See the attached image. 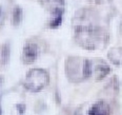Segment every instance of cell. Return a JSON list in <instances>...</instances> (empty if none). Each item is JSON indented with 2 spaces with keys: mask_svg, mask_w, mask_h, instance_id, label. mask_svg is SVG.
I'll use <instances>...</instances> for the list:
<instances>
[{
  "mask_svg": "<svg viewBox=\"0 0 122 115\" xmlns=\"http://www.w3.org/2000/svg\"><path fill=\"white\" fill-rule=\"evenodd\" d=\"M72 22L74 29L99 25L97 23V14L94 10L91 9H81L78 12H76Z\"/></svg>",
  "mask_w": 122,
  "mask_h": 115,
  "instance_id": "cell-4",
  "label": "cell"
},
{
  "mask_svg": "<svg viewBox=\"0 0 122 115\" xmlns=\"http://www.w3.org/2000/svg\"><path fill=\"white\" fill-rule=\"evenodd\" d=\"M87 68L88 78H93L96 81L103 79L111 72V67L100 58L87 59Z\"/></svg>",
  "mask_w": 122,
  "mask_h": 115,
  "instance_id": "cell-5",
  "label": "cell"
},
{
  "mask_svg": "<svg viewBox=\"0 0 122 115\" xmlns=\"http://www.w3.org/2000/svg\"><path fill=\"white\" fill-rule=\"evenodd\" d=\"M111 107L107 103L103 100H99L95 103L88 110L87 115H110Z\"/></svg>",
  "mask_w": 122,
  "mask_h": 115,
  "instance_id": "cell-7",
  "label": "cell"
},
{
  "mask_svg": "<svg viewBox=\"0 0 122 115\" xmlns=\"http://www.w3.org/2000/svg\"><path fill=\"white\" fill-rule=\"evenodd\" d=\"M50 81L49 73L43 69H32L27 72L24 79V86L27 90L38 92L47 86Z\"/></svg>",
  "mask_w": 122,
  "mask_h": 115,
  "instance_id": "cell-3",
  "label": "cell"
},
{
  "mask_svg": "<svg viewBox=\"0 0 122 115\" xmlns=\"http://www.w3.org/2000/svg\"><path fill=\"white\" fill-rule=\"evenodd\" d=\"M41 4L45 9H47L52 13L63 11V6H64V0H39Z\"/></svg>",
  "mask_w": 122,
  "mask_h": 115,
  "instance_id": "cell-8",
  "label": "cell"
},
{
  "mask_svg": "<svg viewBox=\"0 0 122 115\" xmlns=\"http://www.w3.org/2000/svg\"><path fill=\"white\" fill-rule=\"evenodd\" d=\"M108 58L114 65L122 66V48H113L108 52Z\"/></svg>",
  "mask_w": 122,
  "mask_h": 115,
  "instance_id": "cell-9",
  "label": "cell"
},
{
  "mask_svg": "<svg viewBox=\"0 0 122 115\" xmlns=\"http://www.w3.org/2000/svg\"><path fill=\"white\" fill-rule=\"evenodd\" d=\"M13 17H12V22L14 25H18L22 19V10L19 6H16L13 11Z\"/></svg>",
  "mask_w": 122,
  "mask_h": 115,
  "instance_id": "cell-11",
  "label": "cell"
},
{
  "mask_svg": "<svg viewBox=\"0 0 122 115\" xmlns=\"http://www.w3.org/2000/svg\"><path fill=\"white\" fill-rule=\"evenodd\" d=\"M87 1H90L91 3H93V4H97V5H100V4L110 3L112 0H87Z\"/></svg>",
  "mask_w": 122,
  "mask_h": 115,
  "instance_id": "cell-13",
  "label": "cell"
},
{
  "mask_svg": "<svg viewBox=\"0 0 122 115\" xmlns=\"http://www.w3.org/2000/svg\"><path fill=\"white\" fill-rule=\"evenodd\" d=\"M10 45L7 43H4L1 48V63L2 65H6V62L9 61V58H10Z\"/></svg>",
  "mask_w": 122,
  "mask_h": 115,
  "instance_id": "cell-12",
  "label": "cell"
},
{
  "mask_svg": "<svg viewBox=\"0 0 122 115\" xmlns=\"http://www.w3.org/2000/svg\"><path fill=\"white\" fill-rule=\"evenodd\" d=\"M65 73L68 80L73 82H80L87 79V59L81 57H68L65 61Z\"/></svg>",
  "mask_w": 122,
  "mask_h": 115,
  "instance_id": "cell-2",
  "label": "cell"
},
{
  "mask_svg": "<svg viewBox=\"0 0 122 115\" xmlns=\"http://www.w3.org/2000/svg\"><path fill=\"white\" fill-rule=\"evenodd\" d=\"M38 55H39V48L36 43L33 42H27L24 44L23 50H22V61L26 65L33 63L37 59Z\"/></svg>",
  "mask_w": 122,
  "mask_h": 115,
  "instance_id": "cell-6",
  "label": "cell"
},
{
  "mask_svg": "<svg viewBox=\"0 0 122 115\" xmlns=\"http://www.w3.org/2000/svg\"><path fill=\"white\" fill-rule=\"evenodd\" d=\"M62 15H63V11L53 13L52 19H51V21H50V27H57L58 25L61 23V21H62Z\"/></svg>",
  "mask_w": 122,
  "mask_h": 115,
  "instance_id": "cell-10",
  "label": "cell"
},
{
  "mask_svg": "<svg viewBox=\"0 0 122 115\" xmlns=\"http://www.w3.org/2000/svg\"><path fill=\"white\" fill-rule=\"evenodd\" d=\"M75 40L88 51L102 50L107 45L110 36L101 27H85L75 29Z\"/></svg>",
  "mask_w": 122,
  "mask_h": 115,
  "instance_id": "cell-1",
  "label": "cell"
},
{
  "mask_svg": "<svg viewBox=\"0 0 122 115\" xmlns=\"http://www.w3.org/2000/svg\"><path fill=\"white\" fill-rule=\"evenodd\" d=\"M120 30H121V32H122V23H121V27H120Z\"/></svg>",
  "mask_w": 122,
  "mask_h": 115,
  "instance_id": "cell-14",
  "label": "cell"
}]
</instances>
